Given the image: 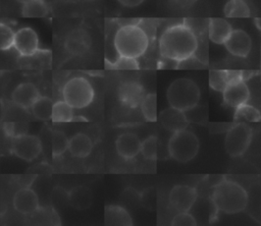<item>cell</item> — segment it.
Here are the masks:
<instances>
[{
    "instance_id": "9",
    "label": "cell",
    "mask_w": 261,
    "mask_h": 226,
    "mask_svg": "<svg viewBox=\"0 0 261 226\" xmlns=\"http://www.w3.org/2000/svg\"><path fill=\"white\" fill-rule=\"evenodd\" d=\"M10 149L16 157L25 161H33L40 155L42 145L36 135L22 133L12 136Z\"/></svg>"
},
{
    "instance_id": "11",
    "label": "cell",
    "mask_w": 261,
    "mask_h": 226,
    "mask_svg": "<svg viewBox=\"0 0 261 226\" xmlns=\"http://www.w3.org/2000/svg\"><path fill=\"white\" fill-rule=\"evenodd\" d=\"M117 96L119 102L128 108H138L141 106L143 99L145 98L144 87L135 80H128L122 82L117 89Z\"/></svg>"
},
{
    "instance_id": "19",
    "label": "cell",
    "mask_w": 261,
    "mask_h": 226,
    "mask_svg": "<svg viewBox=\"0 0 261 226\" xmlns=\"http://www.w3.org/2000/svg\"><path fill=\"white\" fill-rule=\"evenodd\" d=\"M231 24L224 18L213 17L208 21L209 40L216 45H223L232 32Z\"/></svg>"
},
{
    "instance_id": "37",
    "label": "cell",
    "mask_w": 261,
    "mask_h": 226,
    "mask_svg": "<svg viewBox=\"0 0 261 226\" xmlns=\"http://www.w3.org/2000/svg\"><path fill=\"white\" fill-rule=\"evenodd\" d=\"M66 1H69V2H72V3H77V2H89V1H92V0H66Z\"/></svg>"
},
{
    "instance_id": "1",
    "label": "cell",
    "mask_w": 261,
    "mask_h": 226,
    "mask_svg": "<svg viewBox=\"0 0 261 226\" xmlns=\"http://www.w3.org/2000/svg\"><path fill=\"white\" fill-rule=\"evenodd\" d=\"M199 42L196 33L185 22L167 26L159 38L162 58L180 62L191 59L197 52Z\"/></svg>"
},
{
    "instance_id": "23",
    "label": "cell",
    "mask_w": 261,
    "mask_h": 226,
    "mask_svg": "<svg viewBox=\"0 0 261 226\" xmlns=\"http://www.w3.org/2000/svg\"><path fill=\"white\" fill-rule=\"evenodd\" d=\"M223 13L228 18L249 17L251 15L250 7L244 0H228L223 7Z\"/></svg>"
},
{
    "instance_id": "31",
    "label": "cell",
    "mask_w": 261,
    "mask_h": 226,
    "mask_svg": "<svg viewBox=\"0 0 261 226\" xmlns=\"http://www.w3.org/2000/svg\"><path fill=\"white\" fill-rule=\"evenodd\" d=\"M141 153L147 160H156L158 154V139L155 135H150L142 142Z\"/></svg>"
},
{
    "instance_id": "26",
    "label": "cell",
    "mask_w": 261,
    "mask_h": 226,
    "mask_svg": "<svg viewBox=\"0 0 261 226\" xmlns=\"http://www.w3.org/2000/svg\"><path fill=\"white\" fill-rule=\"evenodd\" d=\"M54 122H70L73 119V108L63 101H58L53 104L52 117Z\"/></svg>"
},
{
    "instance_id": "16",
    "label": "cell",
    "mask_w": 261,
    "mask_h": 226,
    "mask_svg": "<svg viewBox=\"0 0 261 226\" xmlns=\"http://www.w3.org/2000/svg\"><path fill=\"white\" fill-rule=\"evenodd\" d=\"M13 207L20 214H32L39 209L38 195L29 187L20 188L13 196Z\"/></svg>"
},
{
    "instance_id": "28",
    "label": "cell",
    "mask_w": 261,
    "mask_h": 226,
    "mask_svg": "<svg viewBox=\"0 0 261 226\" xmlns=\"http://www.w3.org/2000/svg\"><path fill=\"white\" fill-rule=\"evenodd\" d=\"M141 111L144 118L149 122L157 120V96L147 94L141 103Z\"/></svg>"
},
{
    "instance_id": "30",
    "label": "cell",
    "mask_w": 261,
    "mask_h": 226,
    "mask_svg": "<svg viewBox=\"0 0 261 226\" xmlns=\"http://www.w3.org/2000/svg\"><path fill=\"white\" fill-rule=\"evenodd\" d=\"M69 139L64 132L60 130H53L52 132V155L54 157L61 156L68 149Z\"/></svg>"
},
{
    "instance_id": "17",
    "label": "cell",
    "mask_w": 261,
    "mask_h": 226,
    "mask_svg": "<svg viewBox=\"0 0 261 226\" xmlns=\"http://www.w3.org/2000/svg\"><path fill=\"white\" fill-rule=\"evenodd\" d=\"M141 145L142 142L140 138L136 134L129 132L120 134L115 142L116 152L125 160H130L137 157L141 152Z\"/></svg>"
},
{
    "instance_id": "12",
    "label": "cell",
    "mask_w": 261,
    "mask_h": 226,
    "mask_svg": "<svg viewBox=\"0 0 261 226\" xmlns=\"http://www.w3.org/2000/svg\"><path fill=\"white\" fill-rule=\"evenodd\" d=\"M13 47L21 56H32L39 50V38L30 26L19 29L14 36Z\"/></svg>"
},
{
    "instance_id": "27",
    "label": "cell",
    "mask_w": 261,
    "mask_h": 226,
    "mask_svg": "<svg viewBox=\"0 0 261 226\" xmlns=\"http://www.w3.org/2000/svg\"><path fill=\"white\" fill-rule=\"evenodd\" d=\"M233 118L239 122H258L261 120V114L257 108L246 103L236 108Z\"/></svg>"
},
{
    "instance_id": "38",
    "label": "cell",
    "mask_w": 261,
    "mask_h": 226,
    "mask_svg": "<svg viewBox=\"0 0 261 226\" xmlns=\"http://www.w3.org/2000/svg\"><path fill=\"white\" fill-rule=\"evenodd\" d=\"M15 1H17L18 3H25V2H28V1H30V0H15Z\"/></svg>"
},
{
    "instance_id": "32",
    "label": "cell",
    "mask_w": 261,
    "mask_h": 226,
    "mask_svg": "<svg viewBox=\"0 0 261 226\" xmlns=\"http://www.w3.org/2000/svg\"><path fill=\"white\" fill-rule=\"evenodd\" d=\"M14 36L15 33L9 25L5 23L0 24V49L2 51L9 50L13 47Z\"/></svg>"
},
{
    "instance_id": "10",
    "label": "cell",
    "mask_w": 261,
    "mask_h": 226,
    "mask_svg": "<svg viewBox=\"0 0 261 226\" xmlns=\"http://www.w3.org/2000/svg\"><path fill=\"white\" fill-rule=\"evenodd\" d=\"M169 204L176 212H189L197 200V190L189 185H175L169 192Z\"/></svg>"
},
{
    "instance_id": "15",
    "label": "cell",
    "mask_w": 261,
    "mask_h": 226,
    "mask_svg": "<svg viewBox=\"0 0 261 226\" xmlns=\"http://www.w3.org/2000/svg\"><path fill=\"white\" fill-rule=\"evenodd\" d=\"M40 92L37 87L32 82L19 83L11 94V100L17 106L29 109L40 97Z\"/></svg>"
},
{
    "instance_id": "34",
    "label": "cell",
    "mask_w": 261,
    "mask_h": 226,
    "mask_svg": "<svg viewBox=\"0 0 261 226\" xmlns=\"http://www.w3.org/2000/svg\"><path fill=\"white\" fill-rule=\"evenodd\" d=\"M173 226H195L197 225L196 219L189 212H179L171 220Z\"/></svg>"
},
{
    "instance_id": "33",
    "label": "cell",
    "mask_w": 261,
    "mask_h": 226,
    "mask_svg": "<svg viewBox=\"0 0 261 226\" xmlns=\"http://www.w3.org/2000/svg\"><path fill=\"white\" fill-rule=\"evenodd\" d=\"M107 66L108 68H112V69H138L139 63L135 58L118 55V57L114 61L110 62Z\"/></svg>"
},
{
    "instance_id": "7",
    "label": "cell",
    "mask_w": 261,
    "mask_h": 226,
    "mask_svg": "<svg viewBox=\"0 0 261 226\" xmlns=\"http://www.w3.org/2000/svg\"><path fill=\"white\" fill-rule=\"evenodd\" d=\"M253 137V129L246 122H238L231 125L225 134L224 148L226 153L232 157H241L249 149Z\"/></svg>"
},
{
    "instance_id": "3",
    "label": "cell",
    "mask_w": 261,
    "mask_h": 226,
    "mask_svg": "<svg viewBox=\"0 0 261 226\" xmlns=\"http://www.w3.org/2000/svg\"><path fill=\"white\" fill-rule=\"evenodd\" d=\"M113 45L119 56L137 59L147 51L149 36L140 25L127 23L116 31Z\"/></svg>"
},
{
    "instance_id": "35",
    "label": "cell",
    "mask_w": 261,
    "mask_h": 226,
    "mask_svg": "<svg viewBox=\"0 0 261 226\" xmlns=\"http://www.w3.org/2000/svg\"><path fill=\"white\" fill-rule=\"evenodd\" d=\"M119 4L125 6V7H136L142 4L145 0H117Z\"/></svg>"
},
{
    "instance_id": "36",
    "label": "cell",
    "mask_w": 261,
    "mask_h": 226,
    "mask_svg": "<svg viewBox=\"0 0 261 226\" xmlns=\"http://www.w3.org/2000/svg\"><path fill=\"white\" fill-rule=\"evenodd\" d=\"M4 130H5V133H6L7 135L11 136V137L15 135V134H14L15 130H14V124H13V123H5V124H4Z\"/></svg>"
},
{
    "instance_id": "21",
    "label": "cell",
    "mask_w": 261,
    "mask_h": 226,
    "mask_svg": "<svg viewBox=\"0 0 261 226\" xmlns=\"http://www.w3.org/2000/svg\"><path fill=\"white\" fill-rule=\"evenodd\" d=\"M105 224L106 225H133V220L128 212L120 206L109 205L105 208Z\"/></svg>"
},
{
    "instance_id": "25",
    "label": "cell",
    "mask_w": 261,
    "mask_h": 226,
    "mask_svg": "<svg viewBox=\"0 0 261 226\" xmlns=\"http://www.w3.org/2000/svg\"><path fill=\"white\" fill-rule=\"evenodd\" d=\"M53 102L50 98L40 96L32 106L33 114L40 120H48L52 117Z\"/></svg>"
},
{
    "instance_id": "14",
    "label": "cell",
    "mask_w": 261,
    "mask_h": 226,
    "mask_svg": "<svg viewBox=\"0 0 261 226\" xmlns=\"http://www.w3.org/2000/svg\"><path fill=\"white\" fill-rule=\"evenodd\" d=\"M159 121L164 128L171 132L187 128L189 123L186 112L171 106L160 112Z\"/></svg>"
},
{
    "instance_id": "29",
    "label": "cell",
    "mask_w": 261,
    "mask_h": 226,
    "mask_svg": "<svg viewBox=\"0 0 261 226\" xmlns=\"http://www.w3.org/2000/svg\"><path fill=\"white\" fill-rule=\"evenodd\" d=\"M232 71L229 70H210L209 72V86L216 92L224 90L228 80L230 79Z\"/></svg>"
},
{
    "instance_id": "22",
    "label": "cell",
    "mask_w": 261,
    "mask_h": 226,
    "mask_svg": "<svg viewBox=\"0 0 261 226\" xmlns=\"http://www.w3.org/2000/svg\"><path fill=\"white\" fill-rule=\"evenodd\" d=\"M68 200L73 208L77 210H85L92 204V192L88 187L76 186L70 190Z\"/></svg>"
},
{
    "instance_id": "8",
    "label": "cell",
    "mask_w": 261,
    "mask_h": 226,
    "mask_svg": "<svg viewBox=\"0 0 261 226\" xmlns=\"http://www.w3.org/2000/svg\"><path fill=\"white\" fill-rule=\"evenodd\" d=\"M222 97L224 104L234 109L248 102L250 90L241 72L232 71L230 79L222 91Z\"/></svg>"
},
{
    "instance_id": "6",
    "label": "cell",
    "mask_w": 261,
    "mask_h": 226,
    "mask_svg": "<svg viewBox=\"0 0 261 226\" xmlns=\"http://www.w3.org/2000/svg\"><path fill=\"white\" fill-rule=\"evenodd\" d=\"M94 89L91 82L83 76L68 79L62 89L63 100L73 109H83L89 106L94 99Z\"/></svg>"
},
{
    "instance_id": "20",
    "label": "cell",
    "mask_w": 261,
    "mask_h": 226,
    "mask_svg": "<svg viewBox=\"0 0 261 226\" xmlns=\"http://www.w3.org/2000/svg\"><path fill=\"white\" fill-rule=\"evenodd\" d=\"M93 149L92 139L85 133L74 134L68 142V151L75 158H86Z\"/></svg>"
},
{
    "instance_id": "24",
    "label": "cell",
    "mask_w": 261,
    "mask_h": 226,
    "mask_svg": "<svg viewBox=\"0 0 261 226\" xmlns=\"http://www.w3.org/2000/svg\"><path fill=\"white\" fill-rule=\"evenodd\" d=\"M49 7L44 0H30L22 4L21 14L24 17H45Z\"/></svg>"
},
{
    "instance_id": "2",
    "label": "cell",
    "mask_w": 261,
    "mask_h": 226,
    "mask_svg": "<svg viewBox=\"0 0 261 226\" xmlns=\"http://www.w3.org/2000/svg\"><path fill=\"white\" fill-rule=\"evenodd\" d=\"M211 201L217 211L225 214H237L247 208L249 197L241 184L223 179L214 186Z\"/></svg>"
},
{
    "instance_id": "13",
    "label": "cell",
    "mask_w": 261,
    "mask_h": 226,
    "mask_svg": "<svg viewBox=\"0 0 261 226\" xmlns=\"http://www.w3.org/2000/svg\"><path fill=\"white\" fill-rule=\"evenodd\" d=\"M225 49L236 57H247L252 48L250 35L242 29L232 30L228 39L223 44Z\"/></svg>"
},
{
    "instance_id": "4",
    "label": "cell",
    "mask_w": 261,
    "mask_h": 226,
    "mask_svg": "<svg viewBox=\"0 0 261 226\" xmlns=\"http://www.w3.org/2000/svg\"><path fill=\"white\" fill-rule=\"evenodd\" d=\"M166 97L171 107L187 112L197 106L200 100V89L194 80L180 77L169 84Z\"/></svg>"
},
{
    "instance_id": "5",
    "label": "cell",
    "mask_w": 261,
    "mask_h": 226,
    "mask_svg": "<svg viewBox=\"0 0 261 226\" xmlns=\"http://www.w3.org/2000/svg\"><path fill=\"white\" fill-rule=\"evenodd\" d=\"M167 148L173 160L187 163L197 156L200 148L199 138L193 131L184 128L172 132Z\"/></svg>"
},
{
    "instance_id": "18",
    "label": "cell",
    "mask_w": 261,
    "mask_h": 226,
    "mask_svg": "<svg viewBox=\"0 0 261 226\" xmlns=\"http://www.w3.org/2000/svg\"><path fill=\"white\" fill-rule=\"evenodd\" d=\"M91 46V38L83 29L71 31L65 40V49L71 55H83Z\"/></svg>"
}]
</instances>
